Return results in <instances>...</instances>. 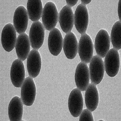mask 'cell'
<instances>
[{
    "label": "cell",
    "instance_id": "7",
    "mask_svg": "<svg viewBox=\"0 0 121 121\" xmlns=\"http://www.w3.org/2000/svg\"><path fill=\"white\" fill-rule=\"evenodd\" d=\"M16 30L12 24L9 23L4 26L1 34L2 44L4 50L11 52L15 47L16 43Z\"/></svg>",
    "mask_w": 121,
    "mask_h": 121
},
{
    "label": "cell",
    "instance_id": "1",
    "mask_svg": "<svg viewBox=\"0 0 121 121\" xmlns=\"http://www.w3.org/2000/svg\"><path fill=\"white\" fill-rule=\"evenodd\" d=\"M43 26L46 30L51 31L55 28L59 20V13L55 4L52 2L46 4L42 16Z\"/></svg>",
    "mask_w": 121,
    "mask_h": 121
},
{
    "label": "cell",
    "instance_id": "21",
    "mask_svg": "<svg viewBox=\"0 0 121 121\" xmlns=\"http://www.w3.org/2000/svg\"><path fill=\"white\" fill-rule=\"evenodd\" d=\"M28 15L33 22L39 21L43 14V4L40 0H28L27 4Z\"/></svg>",
    "mask_w": 121,
    "mask_h": 121
},
{
    "label": "cell",
    "instance_id": "12",
    "mask_svg": "<svg viewBox=\"0 0 121 121\" xmlns=\"http://www.w3.org/2000/svg\"><path fill=\"white\" fill-rule=\"evenodd\" d=\"M25 68L23 61L15 59L11 65L10 77L12 84L17 88H20L25 80Z\"/></svg>",
    "mask_w": 121,
    "mask_h": 121
},
{
    "label": "cell",
    "instance_id": "18",
    "mask_svg": "<svg viewBox=\"0 0 121 121\" xmlns=\"http://www.w3.org/2000/svg\"><path fill=\"white\" fill-rule=\"evenodd\" d=\"M30 40L26 33H22L17 38L15 45L17 55L19 59L22 61L27 59L30 52Z\"/></svg>",
    "mask_w": 121,
    "mask_h": 121
},
{
    "label": "cell",
    "instance_id": "15",
    "mask_svg": "<svg viewBox=\"0 0 121 121\" xmlns=\"http://www.w3.org/2000/svg\"><path fill=\"white\" fill-rule=\"evenodd\" d=\"M63 38L60 31L55 28L50 31L48 35V45L50 53L54 56L59 55L63 47Z\"/></svg>",
    "mask_w": 121,
    "mask_h": 121
},
{
    "label": "cell",
    "instance_id": "10",
    "mask_svg": "<svg viewBox=\"0 0 121 121\" xmlns=\"http://www.w3.org/2000/svg\"><path fill=\"white\" fill-rule=\"evenodd\" d=\"M74 25L78 32L81 35L85 34L88 26L89 15L86 5L79 4L75 12Z\"/></svg>",
    "mask_w": 121,
    "mask_h": 121
},
{
    "label": "cell",
    "instance_id": "19",
    "mask_svg": "<svg viewBox=\"0 0 121 121\" xmlns=\"http://www.w3.org/2000/svg\"><path fill=\"white\" fill-rule=\"evenodd\" d=\"M23 103L21 98L13 97L8 107V115L10 121H22L23 115Z\"/></svg>",
    "mask_w": 121,
    "mask_h": 121
},
{
    "label": "cell",
    "instance_id": "3",
    "mask_svg": "<svg viewBox=\"0 0 121 121\" xmlns=\"http://www.w3.org/2000/svg\"><path fill=\"white\" fill-rule=\"evenodd\" d=\"M78 52L82 62L89 63L93 55L94 46L92 40L88 34L82 35L79 42Z\"/></svg>",
    "mask_w": 121,
    "mask_h": 121
},
{
    "label": "cell",
    "instance_id": "24",
    "mask_svg": "<svg viewBox=\"0 0 121 121\" xmlns=\"http://www.w3.org/2000/svg\"><path fill=\"white\" fill-rule=\"evenodd\" d=\"M67 5L72 7L75 5L78 2V0H66Z\"/></svg>",
    "mask_w": 121,
    "mask_h": 121
},
{
    "label": "cell",
    "instance_id": "20",
    "mask_svg": "<svg viewBox=\"0 0 121 121\" xmlns=\"http://www.w3.org/2000/svg\"><path fill=\"white\" fill-rule=\"evenodd\" d=\"M85 100L87 109L94 112L96 109L99 103V96L96 86L92 83L89 84L86 90Z\"/></svg>",
    "mask_w": 121,
    "mask_h": 121
},
{
    "label": "cell",
    "instance_id": "8",
    "mask_svg": "<svg viewBox=\"0 0 121 121\" xmlns=\"http://www.w3.org/2000/svg\"><path fill=\"white\" fill-rule=\"evenodd\" d=\"M89 69L86 63L80 62L77 65L75 80L77 88L81 91H85L89 84Z\"/></svg>",
    "mask_w": 121,
    "mask_h": 121
},
{
    "label": "cell",
    "instance_id": "9",
    "mask_svg": "<svg viewBox=\"0 0 121 121\" xmlns=\"http://www.w3.org/2000/svg\"><path fill=\"white\" fill-rule=\"evenodd\" d=\"M84 100L81 91L75 88L70 93L68 99V108L72 116L77 117L82 111Z\"/></svg>",
    "mask_w": 121,
    "mask_h": 121
},
{
    "label": "cell",
    "instance_id": "2",
    "mask_svg": "<svg viewBox=\"0 0 121 121\" xmlns=\"http://www.w3.org/2000/svg\"><path fill=\"white\" fill-rule=\"evenodd\" d=\"M89 72L91 83L95 85L100 84L103 79L105 69L102 58L95 55L90 62Z\"/></svg>",
    "mask_w": 121,
    "mask_h": 121
},
{
    "label": "cell",
    "instance_id": "14",
    "mask_svg": "<svg viewBox=\"0 0 121 121\" xmlns=\"http://www.w3.org/2000/svg\"><path fill=\"white\" fill-rule=\"evenodd\" d=\"M59 21L63 32L67 34L72 31L74 24V16L72 7L64 6L59 14Z\"/></svg>",
    "mask_w": 121,
    "mask_h": 121
},
{
    "label": "cell",
    "instance_id": "26",
    "mask_svg": "<svg viewBox=\"0 0 121 121\" xmlns=\"http://www.w3.org/2000/svg\"><path fill=\"white\" fill-rule=\"evenodd\" d=\"M91 2V0H81L82 4L86 5V4H88L90 3Z\"/></svg>",
    "mask_w": 121,
    "mask_h": 121
},
{
    "label": "cell",
    "instance_id": "17",
    "mask_svg": "<svg viewBox=\"0 0 121 121\" xmlns=\"http://www.w3.org/2000/svg\"><path fill=\"white\" fill-rule=\"evenodd\" d=\"M78 44L74 34L70 32L66 34L63 41V51L68 59L75 58L78 52Z\"/></svg>",
    "mask_w": 121,
    "mask_h": 121
},
{
    "label": "cell",
    "instance_id": "16",
    "mask_svg": "<svg viewBox=\"0 0 121 121\" xmlns=\"http://www.w3.org/2000/svg\"><path fill=\"white\" fill-rule=\"evenodd\" d=\"M28 17L27 11L23 6H20L15 10L13 16V26L19 35L26 31L29 22Z\"/></svg>",
    "mask_w": 121,
    "mask_h": 121
},
{
    "label": "cell",
    "instance_id": "13",
    "mask_svg": "<svg viewBox=\"0 0 121 121\" xmlns=\"http://www.w3.org/2000/svg\"><path fill=\"white\" fill-rule=\"evenodd\" d=\"M42 67V59L37 50L30 51L27 59V68L28 74L33 78L37 77Z\"/></svg>",
    "mask_w": 121,
    "mask_h": 121
},
{
    "label": "cell",
    "instance_id": "11",
    "mask_svg": "<svg viewBox=\"0 0 121 121\" xmlns=\"http://www.w3.org/2000/svg\"><path fill=\"white\" fill-rule=\"evenodd\" d=\"M110 38L107 31L101 29L96 35L95 47L97 55L102 58H104L109 50Z\"/></svg>",
    "mask_w": 121,
    "mask_h": 121
},
{
    "label": "cell",
    "instance_id": "5",
    "mask_svg": "<svg viewBox=\"0 0 121 121\" xmlns=\"http://www.w3.org/2000/svg\"><path fill=\"white\" fill-rule=\"evenodd\" d=\"M104 67L107 74L110 77L117 75L120 69V55L117 50L111 48L105 56Z\"/></svg>",
    "mask_w": 121,
    "mask_h": 121
},
{
    "label": "cell",
    "instance_id": "6",
    "mask_svg": "<svg viewBox=\"0 0 121 121\" xmlns=\"http://www.w3.org/2000/svg\"><path fill=\"white\" fill-rule=\"evenodd\" d=\"M36 96V87L33 78L27 77L21 86V99L23 104L32 106L35 102Z\"/></svg>",
    "mask_w": 121,
    "mask_h": 121
},
{
    "label": "cell",
    "instance_id": "22",
    "mask_svg": "<svg viewBox=\"0 0 121 121\" xmlns=\"http://www.w3.org/2000/svg\"><path fill=\"white\" fill-rule=\"evenodd\" d=\"M111 41L114 48L119 50L121 48V22L118 21L114 23L111 34Z\"/></svg>",
    "mask_w": 121,
    "mask_h": 121
},
{
    "label": "cell",
    "instance_id": "23",
    "mask_svg": "<svg viewBox=\"0 0 121 121\" xmlns=\"http://www.w3.org/2000/svg\"><path fill=\"white\" fill-rule=\"evenodd\" d=\"M80 121H93L92 113L88 109H84L80 115Z\"/></svg>",
    "mask_w": 121,
    "mask_h": 121
},
{
    "label": "cell",
    "instance_id": "4",
    "mask_svg": "<svg viewBox=\"0 0 121 121\" xmlns=\"http://www.w3.org/2000/svg\"><path fill=\"white\" fill-rule=\"evenodd\" d=\"M45 28L39 21L34 22L30 27L29 39L33 49L38 50L43 45L45 37Z\"/></svg>",
    "mask_w": 121,
    "mask_h": 121
},
{
    "label": "cell",
    "instance_id": "25",
    "mask_svg": "<svg viewBox=\"0 0 121 121\" xmlns=\"http://www.w3.org/2000/svg\"><path fill=\"white\" fill-rule=\"evenodd\" d=\"M121 0H119L118 5V14L119 18L120 19V21H121Z\"/></svg>",
    "mask_w": 121,
    "mask_h": 121
}]
</instances>
